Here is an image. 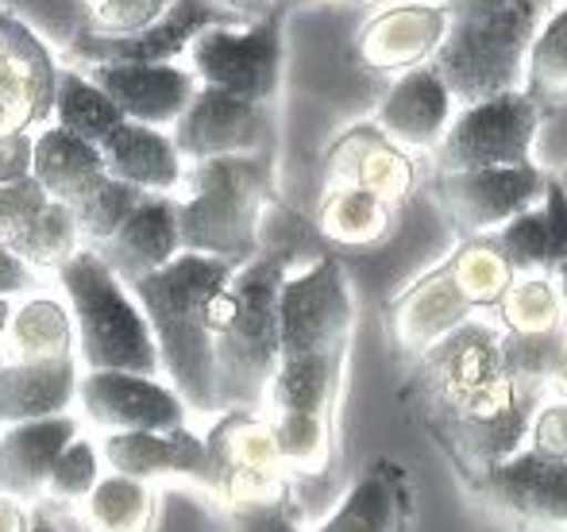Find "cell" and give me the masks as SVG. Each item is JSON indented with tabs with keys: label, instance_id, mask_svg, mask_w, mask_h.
Masks as SVG:
<instances>
[{
	"label": "cell",
	"instance_id": "1",
	"mask_svg": "<svg viewBox=\"0 0 567 532\" xmlns=\"http://www.w3.org/2000/svg\"><path fill=\"white\" fill-rule=\"evenodd\" d=\"M355 336V293L332 255L293 263L278 290V367L262 417L290 479H317L337 456V405Z\"/></svg>",
	"mask_w": 567,
	"mask_h": 532
},
{
	"label": "cell",
	"instance_id": "2",
	"mask_svg": "<svg viewBox=\"0 0 567 532\" xmlns=\"http://www.w3.org/2000/svg\"><path fill=\"white\" fill-rule=\"evenodd\" d=\"M293 267L290 251H267L236 267V274L205 301L213 336V390L217 413L267 405L278 367V290Z\"/></svg>",
	"mask_w": 567,
	"mask_h": 532
},
{
	"label": "cell",
	"instance_id": "3",
	"mask_svg": "<svg viewBox=\"0 0 567 532\" xmlns=\"http://www.w3.org/2000/svg\"><path fill=\"white\" fill-rule=\"evenodd\" d=\"M236 274V263L182 251L171 267L132 282V298L140 301L158 347L163 378L174 386L189 413L213 417L217 390H213V336L205 328V301Z\"/></svg>",
	"mask_w": 567,
	"mask_h": 532
},
{
	"label": "cell",
	"instance_id": "4",
	"mask_svg": "<svg viewBox=\"0 0 567 532\" xmlns=\"http://www.w3.org/2000/svg\"><path fill=\"white\" fill-rule=\"evenodd\" d=\"M275 155H228L186 163L174 194L182 251L247 263L262 251V220L275 205Z\"/></svg>",
	"mask_w": 567,
	"mask_h": 532
},
{
	"label": "cell",
	"instance_id": "5",
	"mask_svg": "<svg viewBox=\"0 0 567 532\" xmlns=\"http://www.w3.org/2000/svg\"><path fill=\"white\" fill-rule=\"evenodd\" d=\"M54 278L62 285V301L74 313L82 371H127V375L163 378L158 347L140 301L101 263L97 251L82 248Z\"/></svg>",
	"mask_w": 567,
	"mask_h": 532
},
{
	"label": "cell",
	"instance_id": "6",
	"mask_svg": "<svg viewBox=\"0 0 567 532\" xmlns=\"http://www.w3.org/2000/svg\"><path fill=\"white\" fill-rule=\"evenodd\" d=\"M545 20V0H514L483 20H449V35L429 66L449 85L455 108L522 90L525 54Z\"/></svg>",
	"mask_w": 567,
	"mask_h": 532
},
{
	"label": "cell",
	"instance_id": "7",
	"mask_svg": "<svg viewBox=\"0 0 567 532\" xmlns=\"http://www.w3.org/2000/svg\"><path fill=\"white\" fill-rule=\"evenodd\" d=\"M545 398V390H529V386H517L514 378L498 375L455 409L433 413L425 420L433 428L436 444L449 451L460 474L475 487L491 467H498L502 459L517 456L525 448L529 420Z\"/></svg>",
	"mask_w": 567,
	"mask_h": 532
},
{
	"label": "cell",
	"instance_id": "8",
	"mask_svg": "<svg viewBox=\"0 0 567 532\" xmlns=\"http://www.w3.org/2000/svg\"><path fill=\"white\" fill-rule=\"evenodd\" d=\"M286 8L255 23H217L189 43L186 70L197 85H213L251 105H275L286 70Z\"/></svg>",
	"mask_w": 567,
	"mask_h": 532
},
{
	"label": "cell",
	"instance_id": "9",
	"mask_svg": "<svg viewBox=\"0 0 567 532\" xmlns=\"http://www.w3.org/2000/svg\"><path fill=\"white\" fill-rule=\"evenodd\" d=\"M545 108L522 90L478 105L455 108L441 147L433 150L436 174L491 170V166H533L537 132L545 124Z\"/></svg>",
	"mask_w": 567,
	"mask_h": 532
},
{
	"label": "cell",
	"instance_id": "10",
	"mask_svg": "<svg viewBox=\"0 0 567 532\" xmlns=\"http://www.w3.org/2000/svg\"><path fill=\"white\" fill-rule=\"evenodd\" d=\"M213 471H217V505L290 498V471L278 456L275 428L255 409H228L205 432Z\"/></svg>",
	"mask_w": 567,
	"mask_h": 532
},
{
	"label": "cell",
	"instance_id": "11",
	"mask_svg": "<svg viewBox=\"0 0 567 532\" xmlns=\"http://www.w3.org/2000/svg\"><path fill=\"white\" fill-rule=\"evenodd\" d=\"M553 174L545 166H491V170H455L436 174L433 194L444 217L455 225L463 240L471 236H494L514 217L529 212L545 201Z\"/></svg>",
	"mask_w": 567,
	"mask_h": 532
},
{
	"label": "cell",
	"instance_id": "12",
	"mask_svg": "<svg viewBox=\"0 0 567 532\" xmlns=\"http://www.w3.org/2000/svg\"><path fill=\"white\" fill-rule=\"evenodd\" d=\"M275 105H251L213 85H197L186 113L171 128L182 163H205V158L228 155H270L275 143Z\"/></svg>",
	"mask_w": 567,
	"mask_h": 532
},
{
	"label": "cell",
	"instance_id": "13",
	"mask_svg": "<svg viewBox=\"0 0 567 532\" xmlns=\"http://www.w3.org/2000/svg\"><path fill=\"white\" fill-rule=\"evenodd\" d=\"M502 375V328L491 321L471 316L467 324L444 336L436 347H429L413 367V394L421 401V413L455 409L475 390Z\"/></svg>",
	"mask_w": 567,
	"mask_h": 532
},
{
	"label": "cell",
	"instance_id": "14",
	"mask_svg": "<svg viewBox=\"0 0 567 532\" xmlns=\"http://www.w3.org/2000/svg\"><path fill=\"white\" fill-rule=\"evenodd\" d=\"M74 413L101 436L182 428L189 417L186 401L174 394L166 378H143L127 371H82Z\"/></svg>",
	"mask_w": 567,
	"mask_h": 532
},
{
	"label": "cell",
	"instance_id": "15",
	"mask_svg": "<svg viewBox=\"0 0 567 532\" xmlns=\"http://www.w3.org/2000/svg\"><path fill=\"white\" fill-rule=\"evenodd\" d=\"M101 463L116 474L140 482H189L217 502V471H213L205 436L182 428H158V432H105L97 440Z\"/></svg>",
	"mask_w": 567,
	"mask_h": 532
},
{
	"label": "cell",
	"instance_id": "16",
	"mask_svg": "<svg viewBox=\"0 0 567 532\" xmlns=\"http://www.w3.org/2000/svg\"><path fill=\"white\" fill-rule=\"evenodd\" d=\"M59 62L16 15H0V132H39L51 124Z\"/></svg>",
	"mask_w": 567,
	"mask_h": 532
},
{
	"label": "cell",
	"instance_id": "17",
	"mask_svg": "<svg viewBox=\"0 0 567 532\" xmlns=\"http://www.w3.org/2000/svg\"><path fill=\"white\" fill-rule=\"evenodd\" d=\"M217 23H236V20L220 15L217 8H209L205 0H174L171 12H166L155 28L140 31V35L105 39V35H90V31H78L66 46V59L74 62L78 70L116 66V62L166 66V62H178L205 28H217Z\"/></svg>",
	"mask_w": 567,
	"mask_h": 532
},
{
	"label": "cell",
	"instance_id": "18",
	"mask_svg": "<svg viewBox=\"0 0 567 532\" xmlns=\"http://www.w3.org/2000/svg\"><path fill=\"white\" fill-rule=\"evenodd\" d=\"M475 490L506 518L529 529L567 532V463L522 448L475 482Z\"/></svg>",
	"mask_w": 567,
	"mask_h": 532
},
{
	"label": "cell",
	"instance_id": "19",
	"mask_svg": "<svg viewBox=\"0 0 567 532\" xmlns=\"http://www.w3.org/2000/svg\"><path fill=\"white\" fill-rule=\"evenodd\" d=\"M340 186L367 189L398 209L417 186V166H413V155L394 147L374 121L351 124L332 139L329 155H324V189Z\"/></svg>",
	"mask_w": 567,
	"mask_h": 532
},
{
	"label": "cell",
	"instance_id": "20",
	"mask_svg": "<svg viewBox=\"0 0 567 532\" xmlns=\"http://www.w3.org/2000/svg\"><path fill=\"white\" fill-rule=\"evenodd\" d=\"M449 35V12L429 0H405L374 12L359 28L355 54L363 66L379 74H405V70L429 66L436 46Z\"/></svg>",
	"mask_w": 567,
	"mask_h": 532
},
{
	"label": "cell",
	"instance_id": "21",
	"mask_svg": "<svg viewBox=\"0 0 567 532\" xmlns=\"http://www.w3.org/2000/svg\"><path fill=\"white\" fill-rule=\"evenodd\" d=\"M85 74L105 90V97L120 108L124 121L158 132H171L197 93V77L178 62H166V66L116 62V66H90Z\"/></svg>",
	"mask_w": 567,
	"mask_h": 532
},
{
	"label": "cell",
	"instance_id": "22",
	"mask_svg": "<svg viewBox=\"0 0 567 532\" xmlns=\"http://www.w3.org/2000/svg\"><path fill=\"white\" fill-rule=\"evenodd\" d=\"M471 316H475V309L463 301L449 267L441 263L429 270V274H421L413 285H405V290L390 301L386 328L398 352L410 355V359H421L429 347H436L444 336H452Z\"/></svg>",
	"mask_w": 567,
	"mask_h": 532
},
{
	"label": "cell",
	"instance_id": "23",
	"mask_svg": "<svg viewBox=\"0 0 567 532\" xmlns=\"http://www.w3.org/2000/svg\"><path fill=\"white\" fill-rule=\"evenodd\" d=\"M452 116H455V101L449 85L441 82V74L433 66H417L394 77L379 113H374V124H379V132L394 147L413 155V150L441 147Z\"/></svg>",
	"mask_w": 567,
	"mask_h": 532
},
{
	"label": "cell",
	"instance_id": "24",
	"mask_svg": "<svg viewBox=\"0 0 567 532\" xmlns=\"http://www.w3.org/2000/svg\"><path fill=\"white\" fill-rule=\"evenodd\" d=\"M78 432H82L78 413L0 425V494L23 505L43 502L47 474Z\"/></svg>",
	"mask_w": 567,
	"mask_h": 532
},
{
	"label": "cell",
	"instance_id": "25",
	"mask_svg": "<svg viewBox=\"0 0 567 532\" xmlns=\"http://www.w3.org/2000/svg\"><path fill=\"white\" fill-rule=\"evenodd\" d=\"M105 263L124 285L171 267L182 255V232H178V209L174 197L147 194L132 209V217L113 232V240L97 248Z\"/></svg>",
	"mask_w": 567,
	"mask_h": 532
},
{
	"label": "cell",
	"instance_id": "26",
	"mask_svg": "<svg viewBox=\"0 0 567 532\" xmlns=\"http://www.w3.org/2000/svg\"><path fill=\"white\" fill-rule=\"evenodd\" d=\"M59 532H151L158 518V490L151 482L105 471L78 505H39Z\"/></svg>",
	"mask_w": 567,
	"mask_h": 532
},
{
	"label": "cell",
	"instance_id": "27",
	"mask_svg": "<svg viewBox=\"0 0 567 532\" xmlns=\"http://www.w3.org/2000/svg\"><path fill=\"white\" fill-rule=\"evenodd\" d=\"M413 494L394 459H374L313 532H410Z\"/></svg>",
	"mask_w": 567,
	"mask_h": 532
},
{
	"label": "cell",
	"instance_id": "28",
	"mask_svg": "<svg viewBox=\"0 0 567 532\" xmlns=\"http://www.w3.org/2000/svg\"><path fill=\"white\" fill-rule=\"evenodd\" d=\"M101 158H105L109 178L155 197H174L182 186V174H186V163H182L171 132L132 121H124L101 143Z\"/></svg>",
	"mask_w": 567,
	"mask_h": 532
},
{
	"label": "cell",
	"instance_id": "29",
	"mask_svg": "<svg viewBox=\"0 0 567 532\" xmlns=\"http://www.w3.org/2000/svg\"><path fill=\"white\" fill-rule=\"evenodd\" d=\"M78 383H82L78 355L43 363H0V425L74 413Z\"/></svg>",
	"mask_w": 567,
	"mask_h": 532
},
{
	"label": "cell",
	"instance_id": "30",
	"mask_svg": "<svg viewBox=\"0 0 567 532\" xmlns=\"http://www.w3.org/2000/svg\"><path fill=\"white\" fill-rule=\"evenodd\" d=\"M78 355L74 313L62 298L31 293L12 305V321L0 340V363H43Z\"/></svg>",
	"mask_w": 567,
	"mask_h": 532
},
{
	"label": "cell",
	"instance_id": "31",
	"mask_svg": "<svg viewBox=\"0 0 567 532\" xmlns=\"http://www.w3.org/2000/svg\"><path fill=\"white\" fill-rule=\"evenodd\" d=\"M31 178L47 189L51 201L74 205L105 178V158L101 147L62 132L59 124H47L35 132V155H31Z\"/></svg>",
	"mask_w": 567,
	"mask_h": 532
},
{
	"label": "cell",
	"instance_id": "32",
	"mask_svg": "<svg viewBox=\"0 0 567 532\" xmlns=\"http://www.w3.org/2000/svg\"><path fill=\"white\" fill-rule=\"evenodd\" d=\"M317 232L340 248H374L394 232V205L379 201L374 194L355 186L324 189Z\"/></svg>",
	"mask_w": 567,
	"mask_h": 532
},
{
	"label": "cell",
	"instance_id": "33",
	"mask_svg": "<svg viewBox=\"0 0 567 532\" xmlns=\"http://www.w3.org/2000/svg\"><path fill=\"white\" fill-rule=\"evenodd\" d=\"M51 124H59L62 132L78 135V139L93 143V147H101V143H105L109 135L124 124V116H120V108L105 97V90H101L85 70L59 66Z\"/></svg>",
	"mask_w": 567,
	"mask_h": 532
},
{
	"label": "cell",
	"instance_id": "34",
	"mask_svg": "<svg viewBox=\"0 0 567 532\" xmlns=\"http://www.w3.org/2000/svg\"><path fill=\"white\" fill-rule=\"evenodd\" d=\"M444 267H449L455 290L463 293V301H467L475 313H486V309L494 313L517 278L514 267L502 255V248L494 243V236H471V240H463L460 248L444 259Z\"/></svg>",
	"mask_w": 567,
	"mask_h": 532
},
{
	"label": "cell",
	"instance_id": "35",
	"mask_svg": "<svg viewBox=\"0 0 567 532\" xmlns=\"http://www.w3.org/2000/svg\"><path fill=\"white\" fill-rule=\"evenodd\" d=\"M522 93L540 108L567 105V0H560L553 15H545L525 54Z\"/></svg>",
	"mask_w": 567,
	"mask_h": 532
},
{
	"label": "cell",
	"instance_id": "36",
	"mask_svg": "<svg viewBox=\"0 0 567 532\" xmlns=\"http://www.w3.org/2000/svg\"><path fill=\"white\" fill-rule=\"evenodd\" d=\"M4 243L31 270H39V274H59V270L82 251V236H78L74 212H70V205H62V201H51L20 236H12V240H4Z\"/></svg>",
	"mask_w": 567,
	"mask_h": 532
},
{
	"label": "cell",
	"instance_id": "37",
	"mask_svg": "<svg viewBox=\"0 0 567 532\" xmlns=\"http://www.w3.org/2000/svg\"><path fill=\"white\" fill-rule=\"evenodd\" d=\"M502 332H517V336H540V332H560L567 328L560 298L548 274H517L506 298L494 309Z\"/></svg>",
	"mask_w": 567,
	"mask_h": 532
},
{
	"label": "cell",
	"instance_id": "38",
	"mask_svg": "<svg viewBox=\"0 0 567 532\" xmlns=\"http://www.w3.org/2000/svg\"><path fill=\"white\" fill-rule=\"evenodd\" d=\"M147 194H140V189L124 186V181L116 178H101L97 186L90 189V194H82L74 205H70V212H74V225H78V236H82V248H93L97 251L101 243L113 240V232L120 225H124L127 217H132V209L143 201Z\"/></svg>",
	"mask_w": 567,
	"mask_h": 532
},
{
	"label": "cell",
	"instance_id": "39",
	"mask_svg": "<svg viewBox=\"0 0 567 532\" xmlns=\"http://www.w3.org/2000/svg\"><path fill=\"white\" fill-rule=\"evenodd\" d=\"M105 463H101V448L93 436L78 432L74 440L62 448V456L54 459L51 474H47L43 502L39 505H78L90 498V490L101 482Z\"/></svg>",
	"mask_w": 567,
	"mask_h": 532
},
{
	"label": "cell",
	"instance_id": "40",
	"mask_svg": "<svg viewBox=\"0 0 567 532\" xmlns=\"http://www.w3.org/2000/svg\"><path fill=\"white\" fill-rule=\"evenodd\" d=\"M567 328L560 332H540V336H517V332H502V375L514 378L517 386L548 394V375H553L556 352H560Z\"/></svg>",
	"mask_w": 567,
	"mask_h": 532
},
{
	"label": "cell",
	"instance_id": "41",
	"mask_svg": "<svg viewBox=\"0 0 567 532\" xmlns=\"http://www.w3.org/2000/svg\"><path fill=\"white\" fill-rule=\"evenodd\" d=\"M171 4L174 0H93L82 31L105 35V39L140 35V31L155 28V23L171 12Z\"/></svg>",
	"mask_w": 567,
	"mask_h": 532
},
{
	"label": "cell",
	"instance_id": "42",
	"mask_svg": "<svg viewBox=\"0 0 567 532\" xmlns=\"http://www.w3.org/2000/svg\"><path fill=\"white\" fill-rule=\"evenodd\" d=\"M228 532H301L290 510V498H267V502H236L225 505Z\"/></svg>",
	"mask_w": 567,
	"mask_h": 532
},
{
	"label": "cell",
	"instance_id": "43",
	"mask_svg": "<svg viewBox=\"0 0 567 532\" xmlns=\"http://www.w3.org/2000/svg\"><path fill=\"white\" fill-rule=\"evenodd\" d=\"M51 205L47 189L35 178L12 181V186H0V240H12L20 236L39 212Z\"/></svg>",
	"mask_w": 567,
	"mask_h": 532
},
{
	"label": "cell",
	"instance_id": "44",
	"mask_svg": "<svg viewBox=\"0 0 567 532\" xmlns=\"http://www.w3.org/2000/svg\"><path fill=\"white\" fill-rule=\"evenodd\" d=\"M525 448L545 459H564L567 463V401L545 398L529 420V440Z\"/></svg>",
	"mask_w": 567,
	"mask_h": 532
},
{
	"label": "cell",
	"instance_id": "45",
	"mask_svg": "<svg viewBox=\"0 0 567 532\" xmlns=\"http://www.w3.org/2000/svg\"><path fill=\"white\" fill-rule=\"evenodd\" d=\"M540 212H545V274L556 263H567V194L560 189V181H548L545 201H540Z\"/></svg>",
	"mask_w": 567,
	"mask_h": 532
},
{
	"label": "cell",
	"instance_id": "46",
	"mask_svg": "<svg viewBox=\"0 0 567 532\" xmlns=\"http://www.w3.org/2000/svg\"><path fill=\"white\" fill-rule=\"evenodd\" d=\"M35 132H0V186L31 178Z\"/></svg>",
	"mask_w": 567,
	"mask_h": 532
},
{
	"label": "cell",
	"instance_id": "47",
	"mask_svg": "<svg viewBox=\"0 0 567 532\" xmlns=\"http://www.w3.org/2000/svg\"><path fill=\"white\" fill-rule=\"evenodd\" d=\"M39 282H43V274L31 270L4 240H0V298H8V301L31 298V293L39 290Z\"/></svg>",
	"mask_w": 567,
	"mask_h": 532
},
{
	"label": "cell",
	"instance_id": "48",
	"mask_svg": "<svg viewBox=\"0 0 567 532\" xmlns=\"http://www.w3.org/2000/svg\"><path fill=\"white\" fill-rule=\"evenodd\" d=\"M205 4L217 8L220 15H228L236 23H255L275 12V0H205Z\"/></svg>",
	"mask_w": 567,
	"mask_h": 532
},
{
	"label": "cell",
	"instance_id": "49",
	"mask_svg": "<svg viewBox=\"0 0 567 532\" xmlns=\"http://www.w3.org/2000/svg\"><path fill=\"white\" fill-rule=\"evenodd\" d=\"M514 0H444V12L449 20H483V15H494L502 8H509Z\"/></svg>",
	"mask_w": 567,
	"mask_h": 532
},
{
	"label": "cell",
	"instance_id": "50",
	"mask_svg": "<svg viewBox=\"0 0 567 532\" xmlns=\"http://www.w3.org/2000/svg\"><path fill=\"white\" fill-rule=\"evenodd\" d=\"M0 532H31V510L8 494H0Z\"/></svg>",
	"mask_w": 567,
	"mask_h": 532
},
{
	"label": "cell",
	"instance_id": "51",
	"mask_svg": "<svg viewBox=\"0 0 567 532\" xmlns=\"http://www.w3.org/2000/svg\"><path fill=\"white\" fill-rule=\"evenodd\" d=\"M548 398H560L567 401V336L556 352V363H553V375H548Z\"/></svg>",
	"mask_w": 567,
	"mask_h": 532
},
{
	"label": "cell",
	"instance_id": "52",
	"mask_svg": "<svg viewBox=\"0 0 567 532\" xmlns=\"http://www.w3.org/2000/svg\"><path fill=\"white\" fill-rule=\"evenodd\" d=\"M278 8H348V4H359V0H275Z\"/></svg>",
	"mask_w": 567,
	"mask_h": 532
},
{
	"label": "cell",
	"instance_id": "53",
	"mask_svg": "<svg viewBox=\"0 0 567 532\" xmlns=\"http://www.w3.org/2000/svg\"><path fill=\"white\" fill-rule=\"evenodd\" d=\"M548 278H553V285H556V298H560L564 321H567V263H556L553 270H548Z\"/></svg>",
	"mask_w": 567,
	"mask_h": 532
},
{
	"label": "cell",
	"instance_id": "54",
	"mask_svg": "<svg viewBox=\"0 0 567 532\" xmlns=\"http://www.w3.org/2000/svg\"><path fill=\"white\" fill-rule=\"evenodd\" d=\"M31 532H59V529H54V521L47 518V510L35 505V510H31Z\"/></svg>",
	"mask_w": 567,
	"mask_h": 532
},
{
	"label": "cell",
	"instance_id": "55",
	"mask_svg": "<svg viewBox=\"0 0 567 532\" xmlns=\"http://www.w3.org/2000/svg\"><path fill=\"white\" fill-rule=\"evenodd\" d=\"M12 305L16 301L0 298V340H4V332H8V321H12Z\"/></svg>",
	"mask_w": 567,
	"mask_h": 532
},
{
	"label": "cell",
	"instance_id": "56",
	"mask_svg": "<svg viewBox=\"0 0 567 532\" xmlns=\"http://www.w3.org/2000/svg\"><path fill=\"white\" fill-rule=\"evenodd\" d=\"M556 181H560V189L567 194V170H564V174H556Z\"/></svg>",
	"mask_w": 567,
	"mask_h": 532
},
{
	"label": "cell",
	"instance_id": "57",
	"mask_svg": "<svg viewBox=\"0 0 567 532\" xmlns=\"http://www.w3.org/2000/svg\"><path fill=\"white\" fill-rule=\"evenodd\" d=\"M0 15H4V8H0Z\"/></svg>",
	"mask_w": 567,
	"mask_h": 532
},
{
	"label": "cell",
	"instance_id": "58",
	"mask_svg": "<svg viewBox=\"0 0 567 532\" xmlns=\"http://www.w3.org/2000/svg\"><path fill=\"white\" fill-rule=\"evenodd\" d=\"M90 4H93V0H90Z\"/></svg>",
	"mask_w": 567,
	"mask_h": 532
}]
</instances>
